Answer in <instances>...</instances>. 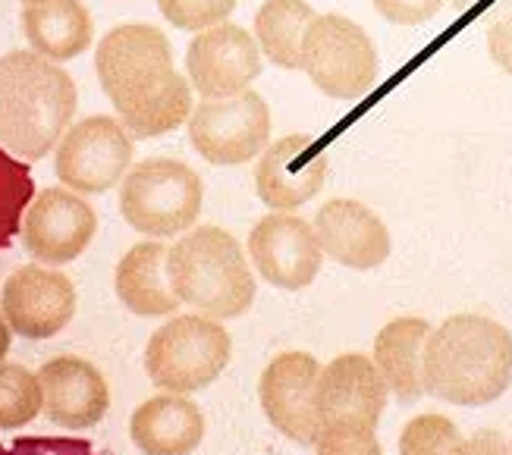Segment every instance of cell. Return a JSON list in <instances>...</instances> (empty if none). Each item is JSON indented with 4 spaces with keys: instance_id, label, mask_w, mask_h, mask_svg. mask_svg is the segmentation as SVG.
<instances>
[{
    "instance_id": "cell-29",
    "label": "cell",
    "mask_w": 512,
    "mask_h": 455,
    "mask_svg": "<svg viewBox=\"0 0 512 455\" xmlns=\"http://www.w3.org/2000/svg\"><path fill=\"white\" fill-rule=\"evenodd\" d=\"M0 455H114L82 437H16L0 443Z\"/></svg>"
},
{
    "instance_id": "cell-24",
    "label": "cell",
    "mask_w": 512,
    "mask_h": 455,
    "mask_svg": "<svg viewBox=\"0 0 512 455\" xmlns=\"http://www.w3.org/2000/svg\"><path fill=\"white\" fill-rule=\"evenodd\" d=\"M35 179L26 161L13 157L0 145V248H7L22 230V214L32 204Z\"/></svg>"
},
{
    "instance_id": "cell-33",
    "label": "cell",
    "mask_w": 512,
    "mask_h": 455,
    "mask_svg": "<svg viewBox=\"0 0 512 455\" xmlns=\"http://www.w3.org/2000/svg\"><path fill=\"white\" fill-rule=\"evenodd\" d=\"M10 324L4 321V317H0V361L7 358V352H10Z\"/></svg>"
},
{
    "instance_id": "cell-28",
    "label": "cell",
    "mask_w": 512,
    "mask_h": 455,
    "mask_svg": "<svg viewBox=\"0 0 512 455\" xmlns=\"http://www.w3.org/2000/svg\"><path fill=\"white\" fill-rule=\"evenodd\" d=\"M315 449L318 455H384L374 430L359 424H324Z\"/></svg>"
},
{
    "instance_id": "cell-20",
    "label": "cell",
    "mask_w": 512,
    "mask_h": 455,
    "mask_svg": "<svg viewBox=\"0 0 512 455\" xmlns=\"http://www.w3.org/2000/svg\"><path fill=\"white\" fill-rule=\"evenodd\" d=\"M431 324L421 317H396L374 339V364L381 371L387 390L412 405L425 396V343Z\"/></svg>"
},
{
    "instance_id": "cell-10",
    "label": "cell",
    "mask_w": 512,
    "mask_h": 455,
    "mask_svg": "<svg viewBox=\"0 0 512 455\" xmlns=\"http://www.w3.org/2000/svg\"><path fill=\"white\" fill-rule=\"evenodd\" d=\"M318 377L321 364L308 352L277 355L258 380V396L267 421L286 440L299 446H315L321 418H318Z\"/></svg>"
},
{
    "instance_id": "cell-21",
    "label": "cell",
    "mask_w": 512,
    "mask_h": 455,
    "mask_svg": "<svg viewBox=\"0 0 512 455\" xmlns=\"http://www.w3.org/2000/svg\"><path fill=\"white\" fill-rule=\"evenodd\" d=\"M167 255H170V248L161 242H139L120 258L114 289H117V299L132 314L164 317L183 305L170 286Z\"/></svg>"
},
{
    "instance_id": "cell-18",
    "label": "cell",
    "mask_w": 512,
    "mask_h": 455,
    "mask_svg": "<svg viewBox=\"0 0 512 455\" xmlns=\"http://www.w3.org/2000/svg\"><path fill=\"white\" fill-rule=\"evenodd\" d=\"M38 383L44 396V415L57 427L88 430L107 415L110 390L92 361L76 355L51 358L38 371Z\"/></svg>"
},
{
    "instance_id": "cell-9",
    "label": "cell",
    "mask_w": 512,
    "mask_h": 455,
    "mask_svg": "<svg viewBox=\"0 0 512 455\" xmlns=\"http://www.w3.org/2000/svg\"><path fill=\"white\" fill-rule=\"evenodd\" d=\"M132 164V135L114 117H88L63 132L54 170L66 189L101 195L123 182Z\"/></svg>"
},
{
    "instance_id": "cell-14",
    "label": "cell",
    "mask_w": 512,
    "mask_h": 455,
    "mask_svg": "<svg viewBox=\"0 0 512 455\" xmlns=\"http://www.w3.org/2000/svg\"><path fill=\"white\" fill-rule=\"evenodd\" d=\"M0 308L10 330L26 339H51L57 336L76 314V286L60 270L48 267H19L4 283Z\"/></svg>"
},
{
    "instance_id": "cell-26",
    "label": "cell",
    "mask_w": 512,
    "mask_h": 455,
    "mask_svg": "<svg viewBox=\"0 0 512 455\" xmlns=\"http://www.w3.org/2000/svg\"><path fill=\"white\" fill-rule=\"evenodd\" d=\"M465 437L443 415H418L403 427L399 455H459Z\"/></svg>"
},
{
    "instance_id": "cell-35",
    "label": "cell",
    "mask_w": 512,
    "mask_h": 455,
    "mask_svg": "<svg viewBox=\"0 0 512 455\" xmlns=\"http://www.w3.org/2000/svg\"><path fill=\"white\" fill-rule=\"evenodd\" d=\"M22 4H26V7H32V4H44V0H22Z\"/></svg>"
},
{
    "instance_id": "cell-19",
    "label": "cell",
    "mask_w": 512,
    "mask_h": 455,
    "mask_svg": "<svg viewBox=\"0 0 512 455\" xmlns=\"http://www.w3.org/2000/svg\"><path fill=\"white\" fill-rule=\"evenodd\" d=\"M129 437L142 455H192L205 437V415L195 402L164 393L132 412Z\"/></svg>"
},
{
    "instance_id": "cell-17",
    "label": "cell",
    "mask_w": 512,
    "mask_h": 455,
    "mask_svg": "<svg viewBox=\"0 0 512 455\" xmlns=\"http://www.w3.org/2000/svg\"><path fill=\"white\" fill-rule=\"evenodd\" d=\"M315 236L327 258L352 270L381 267L393 248L384 220L352 198H333L321 204L315 217Z\"/></svg>"
},
{
    "instance_id": "cell-7",
    "label": "cell",
    "mask_w": 512,
    "mask_h": 455,
    "mask_svg": "<svg viewBox=\"0 0 512 455\" xmlns=\"http://www.w3.org/2000/svg\"><path fill=\"white\" fill-rule=\"evenodd\" d=\"M318 91L337 101L365 98L381 76L371 35L340 13L315 16L302 41V66Z\"/></svg>"
},
{
    "instance_id": "cell-11",
    "label": "cell",
    "mask_w": 512,
    "mask_h": 455,
    "mask_svg": "<svg viewBox=\"0 0 512 455\" xmlns=\"http://www.w3.org/2000/svg\"><path fill=\"white\" fill-rule=\"evenodd\" d=\"M189 85L202 98H233L261 76L258 41L233 22L198 32L186 51Z\"/></svg>"
},
{
    "instance_id": "cell-5",
    "label": "cell",
    "mask_w": 512,
    "mask_h": 455,
    "mask_svg": "<svg viewBox=\"0 0 512 455\" xmlns=\"http://www.w3.org/2000/svg\"><path fill=\"white\" fill-rule=\"evenodd\" d=\"M202 176L173 157H148L120 182V211L132 230L164 239L192 230L202 214Z\"/></svg>"
},
{
    "instance_id": "cell-6",
    "label": "cell",
    "mask_w": 512,
    "mask_h": 455,
    "mask_svg": "<svg viewBox=\"0 0 512 455\" xmlns=\"http://www.w3.org/2000/svg\"><path fill=\"white\" fill-rule=\"evenodd\" d=\"M230 333L211 317H173L154 330L145 349V371L164 393H198L211 386L230 364Z\"/></svg>"
},
{
    "instance_id": "cell-32",
    "label": "cell",
    "mask_w": 512,
    "mask_h": 455,
    "mask_svg": "<svg viewBox=\"0 0 512 455\" xmlns=\"http://www.w3.org/2000/svg\"><path fill=\"white\" fill-rule=\"evenodd\" d=\"M459 455H509V443L497 434V430H478L475 437L462 443Z\"/></svg>"
},
{
    "instance_id": "cell-30",
    "label": "cell",
    "mask_w": 512,
    "mask_h": 455,
    "mask_svg": "<svg viewBox=\"0 0 512 455\" xmlns=\"http://www.w3.org/2000/svg\"><path fill=\"white\" fill-rule=\"evenodd\" d=\"M447 0H374V10L393 26H421L434 19Z\"/></svg>"
},
{
    "instance_id": "cell-16",
    "label": "cell",
    "mask_w": 512,
    "mask_h": 455,
    "mask_svg": "<svg viewBox=\"0 0 512 455\" xmlns=\"http://www.w3.org/2000/svg\"><path fill=\"white\" fill-rule=\"evenodd\" d=\"M387 383L368 355L349 352L333 358L318 377V418L324 424L377 427L387 405Z\"/></svg>"
},
{
    "instance_id": "cell-13",
    "label": "cell",
    "mask_w": 512,
    "mask_h": 455,
    "mask_svg": "<svg viewBox=\"0 0 512 455\" xmlns=\"http://www.w3.org/2000/svg\"><path fill=\"white\" fill-rule=\"evenodd\" d=\"M249 258L277 289H305L318 280L324 252L315 226L293 214H267L249 236Z\"/></svg>"
},
{
    "instance_id": "cell-1",
    "label": "cell",
    "mask_w": 512,
    "mask_h": 455,
    "mask_svg": "<svg viewBox=\"0 0 512 455\" xmlns=\"http://www.w3.org/2000/svg\"><path fill=\"white\" fill-rule=\"evenodd\" d=\"M104 95L136 139H158L180 129L192 113V85L173 66L170 41L145 22L110 29L95 54Z\"/></svg>"
},
{
    "instance_id": "cell-2",
    "label": "cell",
    "mask_w": 512,
    "mask_h": 455,
    "mask_svg": "<svg viewBox=\"0 0 512 455\" xmlns=\"http://www.w3.org/2000/svg\"><path fill=\"white\" fill-rule=\"evenodd\" d=\"M512 383V336L481 314L447 317L425 343V393L440 402L478 408Z\"/></svg>"
},
{
    "instance_id": "cell-4",
    "label": "cell",
    "mask_w": 512,
    "mask_h": 455,
    "mask_svg": "<svg viewBox=\"0 0 512 455\" xmlns=\"http://www.w3.org/2000/svg\"><path fill=\"white\" fill-rule=\"evenodd\" d=\"M176 299L198 308L211 321L242 317L255 302V277L242 245L217 226L189 230L167 255Z\"/></svg>"
},
{
    "instance_id": "cell-27",
    "label": "cell",
    "mask_w": 512,
    "mask_h": 455,
    "mask_svg": "<svg viewBox=\"0 0 512 455\" xmlns=\"http://www.w3.org/2000/svg\"><path fill=\"white\" fill-rule=\"evenodd\" d=\"M158 10L176 29L205 32L220 26L236 10V0H158Z\"/></svg>"
},
{
    "instance_id": "cell-3",
    "label": "cell",
    "mask_w": 512,
    "mask_h": 455,
    "mask_svg": "<svg viewBox=\"0 0 512 455\" xmlns=\"http://www.w3.org/2000/svg\"><path fill=\"white\" fill-rule=\"evenodd\" d=\"M76 82L35 51L0 57V145L22 161H41L70 129Z\"/></svg>"
},
{
    "instance_id": "cell-15",
    "label": "cell",
    "mask_w": 512,
    "mask_h": 455,
    "mask_svg": "<svg viewBox=\"0 0 512 455\" xmlns=\"http://www.w3.org/2000/svg\"><path fill=\"white\" fill-rule=\"evenodd\" d=\"M327 179V154L315 135H286L258 154L255 192L274 211H296L308 204Z\"/></svg>"
},
{
    "instance_id": "cell-25",
    "label": "cell",
    "mask_w": 512,
    "mask_h": 455,
    "mask_svg": "<svg viewBox=\"0 0 512 455\" xmlns=\"http://www.w3.org/2000/svg\"><path fill=\"white\" fill-rule=\"evenodd\" d=\"M44 408L38 374L22 364H0V430L32 424Z\"/></svg>"
},
{
    "instance_id": "cell-22",
    "label": "cell",
    "mask_w": 512,
    "mask_h": 455,
    "mask_svg": "<svg viewBox=\"0 0 512 455\" xmlns=\"http://www.w3.org/2000/svg\"><path fill=\"white\" fill-rule=\"evenodd\" d=\"M22 32L35 54L63 63L88 51L95 38V22L82 0H44L22 10Z\"/></svg>"
},
{
    "instance_id": "cell-12",
    "label": "cell",
    "mask_w": 512,
    "mask_h": 455,
    "mask_svg": "<svg viewBox=\"0 0 512 455\" xmlns=\"http://www.w3.org/2000/svg\"><path fill=\"white\" fill-rule=\"evenodd\" d=\"M98 217L92 204L70 189H44L22 220V245L41 264H70L95 239Z\"/></svg>"
},
{
    "instance_id": "cell-23",
    "label": "cell",
    "mask_w": 512,
    "mask_h": 455,
    "mask_svg": "<svg viewBox=\"0 0 512 455\" xmlns=\"http://www.w3.org/2000/svg\"><path fill=\"white\" fill-rule=\"evenodd\" d=\"M315 10L305 0H267L255 16V41L280 70H299L302 41L308 26L315 22Z\"/></svg>"
},
{
    "instance_id": "cell-8",
    "label": "cell",
    "mask_w": 512,
    "mask_h": 455,
    "mask_svg": "<svg viewBox=\"0 0 512 455\" xmlns=\"http://www.w3.org/2000/svg\"><path fill=\"white\" fill-rule=\"evenodd\" d=\"M271 139V110L255 91L233 98H202L189 120V142L217 167H236L258 157Z\"/></svg>"
},
{
    "instance_id": "cell-36",
    "label": "cell",
    "mask_w": 512,
    "mask_h": 455,
    "mask_svg": "<svg viewBox=\"0 0 512 455\" xmlns=\"http://www.w3.org/2000/svg\"><path fill=\"white\" fill-rule=\"evenodd\" d=\"M509 455H512V443H509Z\"/></svg>"
},
{
    "instance_id": "cell-31",
    "label": "cell",
    "mask_w": 512,
    "mask_h": 455,
    "mask_svg": "<svg viewBox=\"0 0 512 455\" xmlns=\"http://www.w3.org/2000/svg\"><path fill=\"white\" fill-rule=\"evenodd\" d=\"M487 54L500 66L506 76H512V13L500 16L491 29H487Z\"/></svg>"
},
{
    "instance_id": "cell-34",
    "label": "cell",
    "mask_w": 512,
    "mask_h": 455,
    "mask_svg": "<svg viewBox=\"0 0 512 455\" xmlns=\"http://www.w3.org/2000/svg\"><path fill=\"white\" fill-rule=\"evenodd\" d=\"M450 4H453L456 10H472L475 4H481V0H450Z\"/></svg>"
}]
</instances>
